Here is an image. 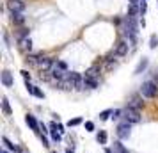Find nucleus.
Instances as JSON below:
<instances>
[{"label":"nucleus","mask_w":158,"mask_h":153,"mask_svg":"<svg viewBox=\"0 0 158 153\" xmlns=\"http://www.w3.org/2000/svg\"><path fill=\"white\" fill-rule=\"evenodd\" d=\"M62 80H69V84L73 86V89H77V91H82V89L85 87V82H84V77L80 75V73H77V71H68L64 75V79Z\"/></svg>","instance_id":"f257e3e1"},{"label":"nucleus","mask_w":158,"mask_h":153,"mask_svg":"<svg viewBox=\"0 0 158 153\" xmlns=\"http://www.w3.org/2000/svg\"><path fill=\"white\" fill-rule=\"evenodd\" d=\"M123 117H124V121H128V123H131V125L140 123V119H142L140 110L133 109V107H130V105H126V107L123 109Z\"/></svg>","instance_id":"f03ea898"},{"label":"nucleus","mask_w":158,"mask_h":153,"mask_svg":"<svg viewBox=\"0 0 158 153\" xmlns=\"http://www.w3.org/2000/svg\"><path fill=\"white\" fill-rule=\"evenodd\" d=\"M140 95H142L144 98H149V100L156 98V95H158V86H156V82L146 80L142 86H140Z\"/></svg>","instance_id":"7ed1b4c3"},{"label":"nucleus","mask_w":158,"mask_h":153,"mask_svg":"<svg viewBox=\"0 0 158 153\" xmlns=\"http://www.w3.org/2000/svg\"><path fill=\"white\" fill-rule=\"evenodd\" d=\"M115 134H117V137L121 139V141L130 139V135H131V123H128V121H123V123H119V125H117V130H115Z\"/></svg>","instance_id":"20e7f679"},{"label":"nucleus","mask_w":158,"mask_h":153,"mask_svg":"<svg viewBox=\"0 0 158 153\" xmlns=\"http://www.w3.org/2000/svg\"><path fill=\"white\" fill-rule=\"evenodd\" d=\"M36 66L41 70V71H50L52 68H53V61H52L50 57H46V55H39Z\"/></svg>","instance_id":"39448f33"},{"label":"nucleus","mask_w":158,"mask_h":153,"mask_svg":"<svg viewBox=\"0 0 158 153\" xmlns=\"http://www.w3.org/2000/svg\"><path fill=\"white\" fill-rule=\"evenodd\" d=\"M128 50H130V43L128 41H119V43L115 45V48H114V53L117 55V57H124L126 53H128Z\"/></svg>","instance_id":"423d86ee"},{"label":"nucleus","mask_w":158,"mask_h":153,"mask_svg":"<svg viewBox=\"0 0 158 153\" xmlns=\"http://www.w3.org/2000/svg\"><path fill=\"white\" fill-rule=\"evenodd\" d=\"M7 7L11 13H23L25 11V2L23 0H9Z\"/></svg>","instance_id":"0eeeda50"},{"label":"nucleus","mask_w":158,"mask_h":153,"mask_svg":"<svg viewBox=\"0 0 158 153\" xmlns=\"http://www.w3.org/2000/svg\"><path fill=\"white\" fill-rule=\"evenodd\" d=\"M115 57H117L115 53H110V55H107V57L103 59V61H105V70H107V71L114 70L115 66H117V62H119V61H117Z\"/></svg>","instance_id":"6e6552de"},{"label":"nucleus","mask_w":158,"mask_h":153,"mask_svg":"<svg viewBox=\"0 0 158 153\" xmlns=\"http://www.w3.org/2000/svg\"><path fill=\"white\" fill-rule=\"evenodd\" d=\"M25 87H27V91H29L32 96H36V98H41V100L44 98V93H43V91H41L39 87H37V86H32L30 82H25Z\"/></svg>","instance_id":"1a4fd4ad"},{"label":"nucleus","mask_w":158,"mask_h":153,"mask_svg":"<svg viewBox=\"0 0 158 153\" xmlns=\"http://www.w3.org/2000/svg\"><path fill=\"white\" fill-rule=\"evenodd\" d=\"M2 142H4V148L9 150V151H15V153H22V148H18L16 144H13L11 141H9L6 135H2Z\"/></svg>","instance_id":"9d476101"},{"label":"nucleus","mask_w":158,"mask_h":153,"mask_svg":"<svg viewBox=\"0 0 158 153\" xmlns=\"http://www.w3.org/2000/svg\"><path fill=\"white\" fill-rule=\"evenodd\" d=\"M100 71H101L100 64H93L85 71V77H89V79H98V77H100Z\"/></svg>","instance_id":"9b49d317"},{"label":"nucleus","mask_w":158,"mask_h":153,"mask_svg":"<svg viewBox=\"0 0 158 153\" xmlns=\"http://www.w3.org/2000/svg\"><path fill=\"white\" fill-rule=\"evenodd\" d=\"M130 107H133V109H139L140 110V107H144V102H142V98L139 95H133L131 98H130V102H128Z\"/></svg>","instance_id":"f8f14e48"},{"label":"nucleus","mask_w":158,"mask_h":153,"mask_svg":"<svg viewBox=\"0 0 158 153\" xmlns=\"http://www.w3.org/2000/svg\"><path fill=\"white\" fill-rule=\"evenodd\" d=\"M25 121H27V125H29L36 134H39V123L36 121V117L32 116V114H27V116H25Z\"/></svg>","instance_id":"ddd939ff"},{"label":"nucleus","mask_w":158,"mask_h":153,"mask_svg":"<svg viewBox=\"0 0 158 153\" xmlns=\"http://www.w3.org/2000/svg\"><path fill=\"white\" fill-rule=\"evenodd\" d=\"M2 84L6 87H11L13 86V75H11V71H7V70L2 71Z\"/></svg>","instance_id":"4468645a"},{"label":"nucleus","mask_w":158,"mask_h":153,"mask_svg":"<svg viewBox=\"0 0 158 153\" xmlns=\"http://www.w3.org/2000/svg\"><path fill=\"white\" fill-rule=\"evenodd\" d=\"M2 110H4V114H6V116H11V114H13L11 105H9V100L6 98V96H2Z\"/></svg>","instance_id":"2eb2a0df"},{"label":"nucleus","mask_w":158,"mask_h":153,"mask_svg":"<svg viewBox=\"0 0 158 153\" xmlns=\"http://www.w3.org/2000/svg\"><path fill=\"white\" fill-rule=\"evenodd\" d=\"M20 48H22L23 52H30L32 50V41H30V37H25V39L20 41Z\"/></svg>","instance_id":"dca6fc26"},{"label":"nucleus","mask_w":158,"mask_h":153,"mask_svg":"<svg viewBox=\"0 0 158 153\" xmlns=\"http://www.w3.org/2000/svg\"><path fill=\"white\" fill-rule=\"evenodd\" d=\"M139 13H140V6H139V4H130V7H128V16L135 18Z\"/></svg>","instance_id":"f3484780"},{"label":"nucleus","mask_w":158,"mask_h":153,"mask_svg":"<svg viewBox=\"0 0 158 153\" xmlns=\"http://www.w3.org/2000/svg\"><path fill=\"white\" fill-rule=\"evenodd\" d=\"M148 64H149V61H148V59L144 57L142 61H140V62H139V64H137V68H135V75H139V73H142L144 70H146V68H148Z\"/></svg>","instance_id":"a211bd4d"},{"label":"nucleus","mask_w":158,"mask_h":153,"mask_svg":"<svg viewBox=\"0 0 158 153\" xmlns=\"http://www.w3.org/2000/svg\"><path fill=\"white\" fill-rule=\"evenodd\" d=\"M84 82H85V87H89V89H96V87H98V79H89V77H84Z\"/></svg>","instance_id":"6ab92c4d"},{"label":"nucleus","mask_w":158,"mask_h":153,"mask_svg":"<svg viewBox=\"0 0 158 153\" xmlns=\"http://www.w3.org/2000/svg\"><path fill=\"white\" fill-rule=\"evenodd\" d=\"M11 20H13V23H18V25H22V23L25 22V16H23V13H13Z\"/></svg>","instance_id":"aec40b11"},{"label":"nucleus","mask_w":158,"mask_h":153,"mask_svg":"<svg viewBox=\"0 0 158 153\" xmlns=\"http://www.w3.org/2000/svg\"><path fill=\"white\" fill-rule=\"evenodd\" d=\"M96 141H98L100 144H107V132L100 130V132H98V135H96Z\"/></svg>","instance_id":"412c9836"},{"label":"nucleus","mask_w":158,"mask_h":153,"mask_svg":"<svg viewBox=\"0 0 158 153\" xmlns=\"http://www.w3.org/2000/svg\"><path fill=\"white\" fill-rule=\"evenodd\" d=\"M114 153H130V151L121 144V142H119V141H117V142H114Z\"/></svg>","instance_id":"4be33fe9"},{"label":"nucleus","mask_w":158,"mask_h":153,"mask_svg":"<svg viewBox=\"0 0 158 153\" xmlns=\"http://www.w3.org/2000/svg\"><path fill=\"white\" fill-rule=\"evenodd\" d=\"M112 114H114V110H112V109H107V110H103V112L100 114V119H101V121H105V119H108V117L112 116Z\"/></svg>","instance_id":"5701e85b"},{"label":"nucleus","mask_w":158,"mask_h":153,"mask_svg":"<svg viewBox=\"0 0 158 153\" xmlns=\"http://www.w3.org/2000/svg\"><path fill=\"white\" fill-rule=\"evenodd\" d=\"M80 123H82V117H73L68 121V126H78Z\"/></svg>","instance_id":"b1692460"},{"label":"nucleus","mask_w":158,"mask_h":153,"mask_svg":"<svg viewBox=\"0 0 158 153\" xmlns=\"http://www.w3.org/2000/svg\"><path fill=\"white\" fill-rule=\"evenodd\" d=\"M55 66H57L59 70H62V71H68V64H66L64 61H57V62H55Z\"/></svg>","instance_id":"393cba45"},{"label":"nucleus","mask_w":158,"mask_h":153,"mask_svg":"<svg viewBox=\"0 0 158 153\" xmlns=\"http://www.w3.org/2000/svg\"><path fill=\"white\" fill-rule=\"evenodd\" d=\"M50 134H52V139H53L55 142H59V141H60V132H57V130H50Z\"/></svg>","instance_id":"a878e982"},{"label":"nucleus","mask_w":158,"mask_h":153,"mask_svg":"<svg viewBox=\"0 0 158 153\" xmlns=\"http://www.w3.org/2000/svg\"><path fill=\"white\" fill-rule=\"evenodd\" d=\"M149 46H151V48H156V46H158V37H156V36H151Z\"/></svg>","instance_id":"bb28decb"},{"label":"nucleus","mask_w":158,"mask_h":153,"mask_svg":"<svg viewBox=\"0 0 158 153\" xmlns=\"http://www.w3.org/2000/svg\"><path fill=\"white\" fill-rule=\"evenodd\" d=\"M139 6H140V15H144V13H146V9H148L146 0H140V4H139Z\"/></svg>","instance_id":"cd10ccee"},{"label":"nucleus","mask_w":158,"mask_h":153,"mask_svg":"<svg viewBox=\"0 0 158 153\" xmlns=\"http://www.w3.org/2000/svg\"><path fill=\"white\" fill-rule=\"evenodd\" d=\"M20 73H22V77L25 79V82H29V80H30V73L27 71V70H22Z\"/></svg>","instance_id":"c85d7f7f"},{"label":"nucleus","mask_w":158,"mask_h":153,"mask_svg":"<svg viewBox=\"0 0 158 153\" xmlns=\"http://www.w3.org/2000/svg\"><path fill=\"white\" fill-rule=\"evenodd\" d=\"M85 128H87V132H93V130H94V123H93V121H87V123H85Z\"/></svg>","instance_id":"c756f323"},{"label":"nucleus","mask_w":158,"mask_h":153,"mask_svg":"<svg viewBox=\"0 0 158 153\" xmlns=\"http://www.w3.org/2000/svg\"><path fill=\"white\" fill-rule=\"evenodd\" d=\"M123 110H114V114H112V119H117V117H121Z\"/></svg>","instance_id":"7c9ffc66"},{"label":"nucleus","mask_w":158,"mask_h":153,"mask_svg":"<svg viewBox=\"0 0 158 153\" xmlns=\"http://www.w3.org/2000/svg\"><path fill=\"white\" fill-rule=\"evenodd\" d=\"M41 142H43V146H44V148H48V146H50V142H48V139L44 137V135H41Z\"/></svg>","instance_id":"2f4dec72"},{"label":"nucleus","mask_w":158,"mask_h":153,"mask_svg":"<svg viewBox=\"0 0 158 153\" xmlns=\"http://www.w3.org/2000/svg\"><path fill=\"white\" fill-rule=\"evenodd\" d=\"M39 130H43V132H50V130H46V126H44V123H39Z\"/></svg>","instance_id":"473e14b6"},{"label":"nucleus","mask_w":158,"mask_h":153,"mask_svg":"<svg viewBox=\"0 0 158 153\" xmlns=\"http://www.w3.org/2000/svg\"><path fill=\"white\" fill-rule=\"evenodd\" d=\"M130 4H140V0H128Z\"/></svg>","instance_id":"72a5a7b5"},{"label":"nucleus","mask_w":158,"mask_h":153,"mask_svg":"<svg viewBox=\"0 0 158 153\" xmlns=\"http://www.w3.org/2000/svg\"><path fill=\"white\" fill-rule=\"evenodd\" d=\"M66 153H75V151H73L71 148H68V150H66Z\"/></svg>","instance_id":"f704fd0d"},{"label":"nucleus","mask_w":158,"mask_h":153,"mask_svg":"<svg viewBox=\"0 0 158 153\" xmlns=\"http://www.w3.org/2000/svg\"><path fill=\"white\" fill-rule=\"evenodd\" d=\"M0 153H9V150H6V148H4V150H2Z\"/></svg>","instance_id":"c9c22d12"},{"label":"nucleus","mask_w":158,"mask_h":153,"mask_svg":"<svg viewBox=\"0 0 158 153\" xmlns=\"http://www.w3.org/2000/svg\"><path fill=\"white\" fill-rule=\"evenodd\" d=\"M52 153H57V151H52Z\"/></svg>","instance_id":"e433bc0d"}]
</instances>
